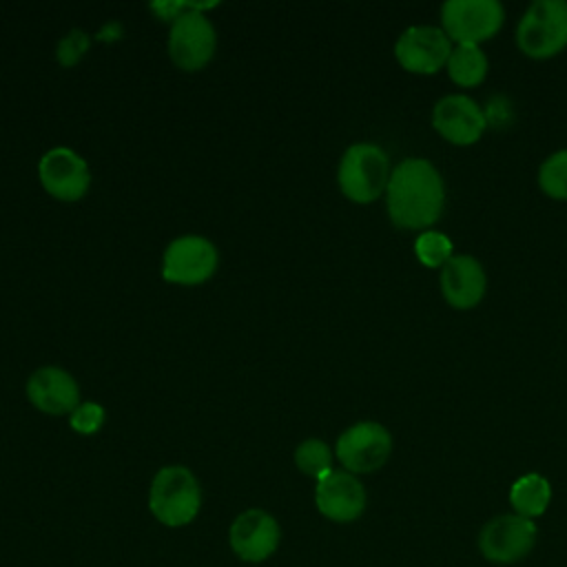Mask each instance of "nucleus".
Instances as JSON below:
<instances>
[{
  "mask_svg": "<svg viewBox=\"0 0 567 567\" xmlns=\"http://www.w3.org/2000/svg\"><path fill=\"white\" fill-rule=\"evenodd\" d=\"M337 458L350 474H368L385 465L392 452L390 432L377 421H359L337 439Z\"/></svg>",
  "mask_w": 567,
  "mask_h": 567,
  "instance_id": "6",
  "label": "nucleus"
},
{
  "mask_svg": "<svg viewBox=\"0 0 567 567\" xmlns=\"http://www.w3.org/2000/svg\"><path fill=\"white\" fill-rule=\"evenodd\" d=\"M104 423V408L93 401H82L73 412H71V427L80 434H93L102 427Z\"/></svg>",
  "mask_w": 567,
  "mask_h": 567,
  "instance_id": "23",
  "label": "nucleus"
},
{
  "mask_svg": "<svg viewBox=\"0 0 567 567\" xmlns=\"http://www.w3.org/2000/svg\"><path fill=\"white\" fill-rule=\"evenodd\" d=\"M315 503L326 518L334 523H350L365 509V489L354 474L332 470L317 481Z\"/></svg>",
  "mask_w": 567,
  "mask_h": 567,
  "instance_id": "14",
  "label": "nucleus"
},
{
  "mask_svg": "<svg viewBox=\"0 0 567 567\" xmlns=\"http://www.w3.org/2000/svg\"><path fill=\"white\" fill-rule=\"evenodd\" d=\"M38 177L44 190L62 202L82 199L91 184L86 162L66 146H55L40 157Z\"/></svg>",
  "mask_w": 567,
  "mask_h": 567,
  "instance_id": "11",
  "label": "nucleus"
},
{
  "mask_svg": "<svg viewBox=\"0 0 567 567\" xmlns=\"http://www.w3.org/2000/svg\"><path fill=\"white\" fill-rule=\"evenodd\" d=\"M29 401L47 414H71L80 401V388L75 379L55 365L38 368L27 381Z\"/></svg>",
  "mask_w": 567,
  "mask_h": 567,
  "instance_id": "16",
  "label": "nucleus"
},
{
  "mask_svg": "<svg viewBox=\"0 0 567 567\" xmlns=\"http://www.w3.org/2000/svg\"><path fill=\"white\" fill-rule=\"evenodd\" d=\"M89 44H91V40H89V35H86L82 29H71V31L58 42V51H55L58 62H60L62 66H73V64L86 53Z\"/></svg>",
  "mask_w": 567,
  "mask_h": 567,
  "instance_id": "22",
  "label": "nucleus"
},
{
  "mask_svg": "<svg viewBox=\"0 0 567 567\" xmlns=\"http://www.w3.org/2000/svg\"><path fill=\"white\" fill-rule=\"evenodd\" d=\"M295 463L306 476L319 481L321 476L332 472V452L321 439H306L295 450Z\"/></svg>",
  "mask_w": 567,
  "mask_h": 567,
  "instance_id": "19",
  "label": "nucleus"
},
{
  "mask_svg": "<svg viewBox=\"0 0 567 567\" xmlns=\"http://www.w3.org/2000/svg\"><path fill=\"white\" fill-rule=\"evenodd\" d=\"M217 268V248L199 235L173 239L162 257V277L171 284L197 286L213 277Z\"/></svg>",
  "mask_w": 567,
  "mask_h": 567,
  "instance_id": "10",
  "label": "nucleus"
},
{
  "mask_svg": "<svg viewBox=\"0 0 567 567\" xmlns=\"http://www.w3.org/2000/svg\"><path fill=\"white\" fill-rule=\"evenodd\" d=\"M505 9L498 0H447L441 7V29L456 44H481L498 33Z\"/></svg>",
  "mask_w": 567,
  "mask_h": 567,
  "instance_id": "5",
  "label": "nucleus"
},
{
  "mask_svg": "<svg viewBox=\"0 0 567 567\" xmlns=\"http://www.w3.org/2000/svg\"><path fill=\"white\" fill-rule=\"evenodd\" d=\"M536 543V525L518 514H501L487 520L478 534L481 554L496 565L525 558Z\"/></svg>",
  "mask_w": 567,
  "mask_h": 567,
  "instance_id": "8",
  "label": "nucleus"
},
{
  "mask_svg": "<svg viewBox=\"0 0 567 567\" xmlns=\"http://www.w3.org/2000/svg\"><path fill=\"white\" fill-rule=\"evenodd\" d=\"M445 66L450 80L458 86H478L487 75V58L478 44H456Z\"/></svg>",
  "mask_w": 567,
  "mask_h": 567,
  "instance_id": "18",
  "label": "nucleus"
},
{
  "mask_svg": "<svg viewBox=\"0 0 567 567\" xmlns=\"http://www.w3.org/2000/svg\"><path fill=\"white\" fill-rule=\"evenodd\" d=\"M485 124L487 120L483 109L470 95H445L432 109V126L443 140L456 146H470L478 142Z\"/></svg>",
  "mask_w": 567,
  "mask_h": 567,
  "instance_id": "12",
  "label": "nucleus"
},
{
  "mask_svg": "<svg viewBox=\"0 0 567 567\" xmlns=\"http://www.w3.org/2000/svg\"><path fill=\"white\" fill-rule=\"evenodd\" d=\"M516 44L532 60H547L567 47V0H536L518 20Z\"/></svg>",
  "mask_w": 567,
  "mask_h": 567,
  "instance_id": "4",
  "label": "nucleus"
},
{
  "mask_svg": "<svg viewBox=\"0 0 567 567\" xmlns=\"http://www.w3.org/2000/svg\"><path fill=\"white\" fill-rule=\"evenodd\" d=\"M538 186L551 199H567V148L551 153L540 164Z\"/></svg>",
  "mask_w": 567,
  "mask_h": 567,
  "instance_id": "20",
  "label": "nucleus"
},
{
  "mask_svg": "<svg viewBox=\"0 0 567 567\" xmlns=\"http://www.w3.org/2000/svg\"><path fill=\"white\" fill-rule=\"evenodd\" d=\"M549 501H551V485L543 474H536V472L523 474L509 487V503L514 507V514L523 518L532 520L545 514Z\"/></svg>",
  "mask_w": 567,
  "mask_h": 567,
  "instance_id": "17",
  "label": "nucleus"
},
{
  "mask_svg": "<svg viewBox=\"0 0 567 567\" xmlns=\"http://www.w3.org/2000/svg\"><path fill=\"white\" fill-rule=\"evenodd\" d=\"M202 507V489L195 474L184 465L162 467L148 492L151 514L166 527L188 525Z\"/></svg>",
  "mask_w": 567,
  "mask_h": 567,
  "instance_id": "2",
  "label": "nucleus"
},
{
  "mask_svg": "<svg viewBox=\"0 0 567 567\" xmlns=\"http://www.w3.org/2000/svg\"><path fill=\"white\" fill-rule=\"evenodd\" d=\"M202 9H188L177 16L168 33L171 60L184 71H197L206 66L215 53V29Z\"/></svg>",
  "mask_w": 567,
  "mask_h": 567,
  "instance_id": "7",
  "label": "nucleus"
},
{
  "mask_svg": "<svg viewBox=\"0 0 567 567\" xmlns=\"http://www.w3.org/2000/svg\"><path fill=\"white\" fill-rule=\"evenodd\" d=\"M281 529L279 523L264 509L241 512L228 532L230 547L237 558L246 563H261L279 547Z\"/></svg>",
  "mask_w": 567,
  "mask_h": 567,
  "instance_id": "13",
  "label": "nucleus"
},
{
  "mask_svg": "<svg viewBox=\"0 0 567 567\" xmlns=\"http://www.w3.org/2000/svg\"><path fill=\"white\" fill-rule=\"evenodd\" d=\"M390 159L385 151L370 142H359L346 148L339 162L337 179L341 193L357 202L370 204L379 199L390 182Z\"/></svg>",
  "mask_w": 567,
  "mask_h": 567,
  "instance_id": "3",
  "label": "nucleus"
},
{
  "mask_svg": "<svg viewBox=\"0 0 567 567\" xmlns=\"http://www.w3.org/2000/svg\"><path fill=\"white\" fill-rule=\"evenodd\" d=\"M120 35H122V24L120 22H106L97 33L100 40H117Z\"/></svg>",
  "mask_w": 567,
  "mask_h": 567,
  "instance_id": "24",
  "label": "nucleus"
},
{
  "mask_svg": "<svg viewBox=\"0 0 567 567\" xmlns=\"http://www.w3.org/2000/svg\"><path fill=\"white\" fill-rule=\"evenodd\" d=\"M452 49V40L441 27L414 24L396 38L394 58L410 73L432 75L447 64Z\"/></svg>",
  "mask_w": 567,
  "mask_h": 567,
  "instance_id": "9",
  "label": "nucleus"
},
{
  "mask_svg": "<svg viewBox=\"0 0 567 567\" xmlns=\"http://www.w3.org/2000/svg\"><path fill=\"white\" fill-rule=\"evenodd\" d=\"M452 241L439 230H425L414 241L416 259L430 268H443L452 259Z\"/></svg>",
  "mask_w": 567,
  "mask_h": 567,
  "instance_id": "21",
  "label": "nucleus"
},
{
  "mask_svg": "<svg viewBox=\"0 0 567 567\" xmlns=\"http://www.w3.org/2000/svg\"><path fill=\"white\" fill-rule=\"evenodd\" d=\"M441 292L443 299L456 310H470L485 297L487 277L481 261L472 255H452L441 268Z\"/></svg>",
  "mask_w": 567,
  "mask_h": 567,
  "instance_id": "15",
  "label": "nucleus"
},
{
  "mask_svg": "<svg viewBox=\"0 0 567 567\" xmlns=\"http://www.w3.org/2000/svg\"><path fill=\"white\" fill-rule=\"evenodd\" d=\"M445 204V186L436 166L423 157L399 162L385 188V206L399 228H430L439 221Z\"/></svg>",
  "mask_w": 567,
  "mask_h": 567,
  "instance_id": "1",
  "label": "nucleus"
}]
</instances>
